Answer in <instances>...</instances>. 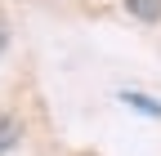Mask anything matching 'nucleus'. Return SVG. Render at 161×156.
<instances>
[{
  "label": "nucleus",
  "mask_w": 161,
  "mask_h": 156,
  "mask_svg": "<svg viewBox=\"0 0 161 156\" xmlns=\"http://www.w3.org/2000/svg\"><path fill=\"white\" fill-rule=\"evenodd\" d=\"M121 103H125L130 112H143V116H152V121H161V103H157V98H148V94H134V89H121Z\"/></svg>",
  "instance_id": "1"
},
{
  "label": "nucleus",
  "mask_w": 161,
  "mask_h": 156,
  "mask_svg": "<svg viewBox=\"0 0 161 156\" xmlns=\"http://www.w3.org/2000/svg\"><path fill=\"white\" fill-rule=\"evenodd\" d=\"M18 138H23V125H18L9 112H0V156H9L18 147Z\"/></svg>",
  "instance_id": "2"
},
{
  "label": "nucleus",
  "mask_w": 161,
  "mask_h": 156,
  "mask_svg": "<svg viewBox=\"0 0 161 156\" xmlns=\"http://www.w3.org/2000/svg\"><path fill=\"white\" fill-rule=\"evenodd\" d=\"M125 5L130 18H139V23H161V0H121Z\"/></svg>",
  "instance_id": "3"
},
{
  "label": "nucleus",
  "mask_w": 161,
  "mask_h": 156,
  "mask_svg": "<svg viewBox=\"0 0 161 156\" xmlns=\"http://www.w3.org/2000/svg\"><path fill=\"white\" fill-rule=\"evenodd\" d=\"M5 45H9V23L0 18V54H5Z\"/></svg>",
  "instance_id": "4"
}]
</instances>
